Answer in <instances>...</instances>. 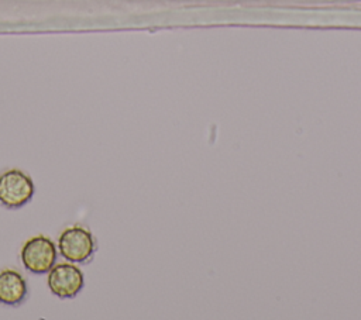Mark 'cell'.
<instances>
[{
	"label": "cell",
	"mask_w": 361,
	"mask_h": 320,
	"mask_svg": "<svg viewBox=\"0 0 361 320\" xmlns=\"http://www.w3.org/2000/svg\"><path fill=\"white\" fill-rule=\"evenodd\" d=\"M58 252L69 262L80 264L92 258L96 251V240L90 230L75 224L66 227L58 238Z\"/></svg>",
	"instance_id": "obj_1"
},
{
	"label": "cell",
	"mask_w": 361,
	"mask_h": 320,
	"mask_svg": "<svg viewBox=\"0 0 361 320\" xmlns=\"http://www.w3.org/2000/svg\"><path fill=\"white\" fill-rule=\"evenodd\" d=\"M35 192L32 179L21 169L11 168L0 173V204L7 209H20L27 204Z\"/></svg>",
	"instance_id": "obj_2"
},
{
	"label": "cell",
	"mask_w": 361,
	"mask_h": 320,
	"mask_svg": "<svg viewBox=\"0 0 361 320\" xmlns=\"http://www.w3.org/2000/svg\"><path fill=\"white\" fill-rule=\"evenodd\" d=\"M24 268L35 275L48 272L56 262L58 250L55 242L42 234L28 238L20 251Z\"/></svg>",
	"instance_id": "obj_3"
},
{
	"label": "cell",
	"mask_w": 361,
	"mask_h": 320,
	"mask_svg": "<svg viewBox=\"0 0 361 320\" xmlns=\"http://www.w3.org/2000/svg\"><path fill=\"white\" fill-rule=\"evenodd\" d=\"M85 283V276L80 268L72 262L55 264L47 276V285L52 295L61 299H71L76 296Z\"/></svg>",
	"instance_id": "obj_4"
},
{
	"label": "cell",
	"mask_w": 361,
	"mask_h": 320,
	"mask_svg": "<svg viewBox=\"0 0 361 320\" xmlns=\"http://www.w3.org/2000/svg\"><path fill=\"white\" fill-rule=\"evenodd\" d=\"M27 296L25 278L16 269L0 271V303L7 306H17L24 302Z\"/></svg>",
	"instance_id": "obj_5"
}]
</instances>
